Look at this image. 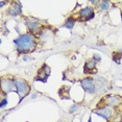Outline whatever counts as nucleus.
<instances>
[{
	"label": "nucleus",
	"instance_id": "20e7f679",
	"mask_svg": "<svg viewBox=\"0 0 122 122\" xmlns=\"http://www.w3.org/2000/svg\"><path fill=\"white\" fill-rule=\"evenodd\" d=\"M80 85H81L82 89H84L85 91H87L88 93L90 94H94L96 91V87H95V82H94V80L92 78H84L81 80V82H80Z\"/></svg>",
	"mask_w": 122,
	"mask_h": 122
},
{
	"label": "nucleus",
	"instance_id": "412c9836",
	"mask_svg": "<svg viewBox=\"0 0 122 122\" xmlns=\"http://www.w3.org/2000/svg\"><path fill=\"white\" fill-rule=\"evenodd\" d=\"M121 19H122V13H121Z\"/></svg>",
	"mask_w": 122,
	"mask_h": 122
},
{
	"label": "nucleus",
	"instance_id": "9b49d317",
	"mask_svg": "<svg viewBox=\"0 0 122 122\" xmlns=\"http://www.w3.org/2000/svg\"><path fill=\"white\" fill-rule=\"evenodd\" d=\"M21 10H22L21 3L19 1H17V2H14L13 6L10 7V10H9V14L10 16H18L21 14Z\"/></svg>",
	"mask_w": 122,
	"mask_h": 122
},
{
	"label": "nucleus",
	"instance_id": "a211bd4d",
	"mask_svg": "<svg viewBox=\"0 0 122 122\" xmlns=\"http://www.w3.org/2000/svg\"><path fill=\"white\" fill-rule=\"evenodd\" d=\"M7 103V99H2V101H1V103H0V107H3L5 104Z\"/></svg>",
	"mask_w": 122,
	"mask_h": 122
},
{
	"label": "nucleus",
	"instance_id": "4be33fe9",
	"mask_svg": "<svg viewBox=\"0 0 122 122\" xmlns=\"http://www.w3.org/2000/svg\"><path fill=\"white\" fill-rule=\"evenodd\" d=\"M121 121H122V117H121Z\"/></svg>",
	"mask_w": 122,
	"mask_h": 122
},
{
	"label": "nucleus",
	"instance_id": "aec40b11",
	"mask_svg": "<svg viewBox=\"0 0 122 122\" xmlns=\"http://www.w3.org/2000/svg\"><path fill=\"white\" fill-rule=\"evenodd\" d=\"M89 122H92V121H91V119H89Z\"/></svg>",
	"mask_w": 122,
	"mask_h": 122
},
{
	"label": "nucleus",
	"instance_id": "39448f33",
	"mask_svg": "<svg viewBox=\"0 0 122 122\" xmlns=\"http://www.w3.org/2000/svg\"><path fill=\"white\" fill-rule=\"evenodd\" d=\"M49 75H50V68H49V66H47L45 64V65H43V67L39 70L38 75L36 77V80H40V81L46 82Z\"/></svg>",
	"mask_w": 122,
	"mask_h": 122
},
{
	"label": "nucleus",
	"instance_id": "423d86ee",
	"mask_svg": "<svg viewBox=\"0 0 122 122\" xmlns=\"http://www.w3.org/2000/svg\"><path fill=\"white\" fill-rule=\"evenodd\" d=\"M80 19H82L84 21H89L91 19L94 18V10H93V7L91 6H87L85 9L80 10L79 13H78Z\"/></svg>",
	"mask_w": 122,
	"mask_h": 122
},
{
	"label": "nucleus",
	"instance_id": "6e6552de",
	"mask_svg": "<svg viewBox=\"0 0 122 122\" xmlns=\"http://www.w3.org/2000/svg\"><path fill=\"white\" fill-rule=\"evenodd\" d=\"M1 90L3 91L4 93H9V92H13V91L16 90L15 87V81L10 79H5L3 78L1 81Z\"/></svg>",
	"mask_w": 122,
	"mask_h": 122
},
{
	"label": "nucleus",
	"instance_id": "dca6fc26",
	"mask_svg": "<svg viewBox=\"0 0 122 122\" xmlns=\"http://www.w3.org/2000/svg\"><path fill=\"white\" fill-rule=\"evenodd\" d=\"M77 107H78V105H77L76 103H74V104L71 107V109L69 110V112H70L71 114H72V113H74V112H76V111H77Z\"/></svg>",
	"mask_w": 122,
	"mask_h": 122
},
{
	"label": "nucleus",
	"instance_id": "4468645a",
	"mask_svg": "<svg viewBox=\"0 0 122 122\" xmlns=\"http://www.w3.org/2000/svg\"><path fill=\"white\" fill-rule=\"evenodd\" d=\"M99 6H100V9L102 10H109L110 9V2L109 1H100L99 2Z\"/></svg>",
	"mask_w": 122,
	"mask_h": 122
},
{
	"label": "nucleus",
	"instance_id": "1a4fd4ad",
	"mask_svg": "<svg viewBox=\"0 0 122 122\" xmlns=\"http://www.w3.org/2000/svg\"><path fill=\"white\" fill-rule=\"evenodd\" d=\"M26 26L30 31L35 32V34H37V32L40 31V28H41L40 22L35 20V19H32V18H29L26 20Z\"/></svg>",
	"mask_w": 122,
	"mask_h": 122
},
{
	"label": "nucleus",
	"instance_id": "f03ea898",
	"mask_svg": "<svg viewBox=\"0 0 122 122\" xmlns=\"http://www.w3.org/2000/svg\"><path fill=\"white\" fill-rule=\"evenodd\" d=\"M15 87H16V90H17V93L19 94V97H20V100L19 101H22L24 99V97H26L29 93V86L27 85V82L25 80H22V79H15Z\"/></svg>",
	"mask_w": 122,
	"mask_h": 122
},
{
	"label": "nucleus",
	"instance_id": "ddd939ff",
	"mask_svg": "<svg viewBox=\"0 0 122 122\" xmlns=\"http://www.w3.org/2000/svg\"><path fill=\"white\" fill-rule=\"evenodd\" d=\"M74 23H75V20H74V18L73 17H69L67 20H66L65 24H64V26H65L66 28L72 29L74 27Z\"/></svg>",
	"mask_w": 122,
	"mask_h": 122
},
{
	"label": "nucleus",
	"instance_id": "9d476101",
	"mask_svg": "<svg viewBox=\"0 0 122 122\" xmlns=\"http://www.w3.org/2000/svg\"><path fill=\"white\" fill-rule=\"evenodd\" d=\"M93 80H94V82H95L96 89H98V90H104V89H107V80H105L104 78H102V77H98V76H95Z\"/></svg>",
	"mask_w": 122,
	"mask_h": 122
},
{
	"label": "nucleus",
	"instance_id": "0eeeda50",
	"mask_svg": "<svg viewBox=\"0 0 122 122\" xmlns=\"http://www.w3.org/2000/svg\"><path fill=\"white\" fill-rule=\"evenodd\" d=\"M94 113H95L96 115L102 117V118L107 119V120H109L113 115V111L110 107H100V109H97V110L94 111Z\"/></svg>",
	"mask_w": 122,
	"mask_h": 122
},
{
	"label": "nucleus",
	"instance_id": "6ab92c4d",
	"mask_svg": "<svg viewBox=\"0 0 122 122\" xmlns=\"http://www.w3.org/2000/svg\"><path fill=\"white\" fill-rule=\"evenodd\" d=\"M6 3H7L6 1H0V5H1V6H3V5H5Z\"/></svg>",
	"mask_w": 122,
	"mask_h": 122
},
{
	"label": "nucleus",
	"instance_id": "f257e3e1",
	"mask_svg": "<svg viewBox=\"0 0 122 122\" xmlns=\"http://www.w3.org/2000/svg\"><path fill=\"white\" fill-rule=\"evenodd\" d=\"M17 50L19 53H26L31 50H34L36 47V40L32 36L28 34L20 35L19 37L14 41Z\"/></svg>",
	"mask_w": 122,
	"mask_h": 122
},
{
	"label": "nucleus",
	"instance_id": "7ed1b4c3",
	"mask_svg": "<svg viewBox=\"0 0 122 122\" xmlns=\"http://www.w3.org/2000/svg\"><path fill=\"white\" fill-rule=\"evenodd\" d=\"M122 98L117 95H107L103 98V103L105 107H117L121 103Z\"/></svg>",
	"mask_w": 122,
	"mask_h": 122
},
{
	"label": "nucleus",
	"instance_id": "2eb2a0df",
	"mask_svg": "<svg viewBox=\"0 0 122 122\" xmlns=\"http://www.w3.org/2000/svg\"><path fill=\"white\" fill-rule=\"evenodd\" d=\"M121 57H122V50L121 51H118V52H116V53H114V57H113V60L115 61L117 64H120V60H121Z\"/></svg>",
	"mask_w": 122,
	"mask_h": 122
},
{
	"label": "nucleus",
	"instance_id": "f3484780",
	"mask_svg": "<svg viewBox=\"0 0 122 122\" xmlns=\"http://www.w3.org/2000/svg\"><path fill=\"white\" fill-rule=\"evenodd\" d=\"M93 56H94V61H95V62H100V61H101V56H100V55H99V54H94L93 55Z\"/></svg>",
	"mask_w": 122,
	"mask_h": 122
},
{
	"label": "nucleus",
	"instance_id": "f8f14e48",
	"mask_svg": "<svg viewBox=\"0 0 122 122\" xmlns=\"http://www.w3.org/2000/svg\"><path fill=\"white\" fill-rule=\"evenodd\" d=\"M95 65H96V62L93 59L90 60V61H88V62L86 63V65H85L84 72L86 74H88V73H91L92 71H95V67H96Z\"/></svg>",
	"mask_w": 122,
	"mask_h": 122
}]
</instances>
